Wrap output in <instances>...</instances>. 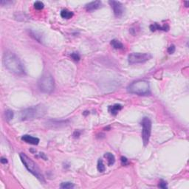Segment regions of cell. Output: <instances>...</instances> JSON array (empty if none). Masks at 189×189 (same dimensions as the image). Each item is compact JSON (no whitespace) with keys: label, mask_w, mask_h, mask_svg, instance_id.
I'll return each instance as SVG.
<instances>
[{"label":"cell","mask_w":189,"mask_h":189,"mask_svg":"<svg viewBox=\"0 0 189 189\" xmlns=\"http://www.w3.org/2000/svg\"><path fill=\"white\" fill-rule=\"evenodd\" d=\"M3 64L7 70L16 76H23L25 73L22 63L12 52H6L4 54Z\"/></svg>","instance_id":"1"},{"label":"cell","mask_w":189,"mask_h":189,"mask_svg":"<svg viewBox=\"0 0 189 189\" xmlns=\"http://www.w3.org/2000/svg\"><path fill=\"white\" fill-rule=\"evenodd\" d=\"M47 109L43 105H37L24 109L21 112V119L22 120H31L43 117Z\"/></svg>","instance_id":"2"},{"label":"cell","mask_w":189,"mask_h":189,"mask_svg":"<svg viewBox=\"0 0 189 189\" xmlns=\"http://www.w3.org/2000/svg\"><path fill=\"white\" fill-rule=\"evenodd\" d=\"M19 157H20V159L22 162V163L24 164L26 169H28V171L30 172L33 176H35L40 182H45L44 175L41 173V170H40L38 165L36 164V163L33 161L30 157H28L24 153H21L19 155Z\"/></svg>","instance_id":"3"},{"label":"cell","mask_w":189,"mask_h":189,"mask_svg":"<svg viewBox=\"0 0 189 189\" xmlns=\"http://www.w3.org/2000/svg\"><path fill=\"white\" fill-rule=\"evenodd\" d=\"M127 90L131 94L146 95L150 93L149 83L145 80H138L129 85Z\"/></svg>","instance_id":"4"},{"label":"cell","mask_w":189,"mask_h":189,"mask_svg":"<svg viewBox=\"0 0 189 189\" xmlns=\"http://www.w3.org/2000/svg\"><path fill=\"white\" fill-rule=\"evenodd\" d=\"M38 86L40 91L46 94H50L55 88V81L51 74L46 72L40 78L38 81Z\"/></svg>","instance_id":"5"},{"label":"cell","mask_w":189,"mask_h":189,"mask_svg":"<svg viewBox=\"0 0 189 189\" xmlns=\"http://www.w3.org/2000/svg\"><path fill=\"white\" fill-rule=\"evenodd\" d=\"M143 130H142V138H143V145L147 146L149 142L150 136L151 133V121L148 117H143L140 123Z\"/></svg>","instance_id":"6"},{"label":"cell","mask_w":189,"mask_h":189,"mask_svg":"<svg viewBox=\"0 0 189 189\" xmlns=\"http://www.w3.org/2000/svg\"><path fill=\"white\" fill-rule=\"evenodd\" d=\"M152 58V55L149 53H133L128 56V61L130 64H143L148 61Z\"/></svg>","instance_id":"7"},{"label":"cell","mask_w":189,"mask_h":189,"mask_svg":"<svg viewBox=\"0 0 189 189\" xmlns=\"http://www.w3.org/2000/svg\"><path fill=\"white\" fill-rule=\"evenodd\" d=\"M109 3L111 5L115 16L117 18L121 17L124 12V8L122 4L117 1H109Z\"/></svg>","instance_id":"8"},{"label":"cell","mask_w":189,"mask_h":189,"mask_svg":"<svg viewBox=\"0 0 189 189\" xmlns=\"http://www.w3.org/2000/svg\"><path fill=\"white\" fill-rule=\"evenodd\" d=\"M102 6V2L101 1H95V2H91L90 3H88L86 5L85 8H86V11L88 12H91L93 10H98Z\"/></svg>","instance_id":"9"},{"label":"cell","mask_w":189,"mask_h":189,"mask_svg":"<svg viewBox=\"0 0 189 189\" xmlns=\"http://www.w3.org/2000/svg\"><path fill=\"white\" fill-rule=\"evenodd\" d=\"M22 140L27 143L32 145H38L39 143V139L37 138H35L31 135H28V134H25L22 137Z\"/></svg>","instance_id":"10"},{"label":"cell","mask_w":189,"mask_h":189,"mask_svg":"<svg viewBox=\"0 0 189 189\" xmlns=\"http://www.w3.org/2000/svg\"><path fill=\"white\" fill-rule=\"evenodd\" d=\"M150 30L152 32L156 30H163V31H168L169 30V27L168 24H164L163 26H160V24L157 23H155L150 25Z\"/></svg>","instance_id":"11"},{"label":"cell","mask_w":189,"mask_h":189,"mask_svg":"<svg viewBox=\"0 0 189 189\" xmlns=\"http://www.w3.org/2000/svg\"><path fill=\"white\" fill-rule=\"evenodd\" d=\"M123 109V106L120 104H115L113 106H110L109 107V112L112 114V115L115 116L117 115L118 112L120 110H121Z\"/></svg>","instance_id":"12"},{"label":"cell","mask_w":189,"mask_h":189,"mask_svg":"<svg viewBox=\"0 0 189 189\" xmlns=\"http://www.w3.org/2000/svg\"><path fill=\"white\" fill-rule=\"evenodd\" d=\"M104 157L107 160V163H108L109 166L114 165L115 163V157L113 154L110 153V152H107L104 155Z\"/></svg>","instance_id":"13"},{"label":"cell","mask_w":189,"mask_h":189,"mask_svg":"<svg viewBox=\"0 0 189 189\" xmlns=\"http://www.w3.org/2000/svg\"><path fill=\"white\" fill-rule=\"evenodd\" d=\"M112 47L115 50H123L124 48V46L120 41L117 39H113L110 42Z\"/></svg>","instance_id":"14"},{"label":"cell","mask_w":189,"mask_h":189,"mask_svg":"<svg viewBox=\"0 0 189 189\" xmlns=\"http://www.w3.org/2000/svg\"><path fill=\"white\" fill-rule=\"evenodd\" d=\"M61 16L64 19H69L73 16V13L70 10H68L67 9H64V10H62L61 12Z\"/></svg>","instance_id":"15"},{"label":"cell","mask_w":189,"mask_h":189,"mask_svg":"<svg viewBox=\"0 0 189 189\" xmlns=\"http://www.w3.org/2000/svg\"><path fill=\"white\" fill-rule=\"evenodd\" d=\"M97 169H98V171L100 172H103L106 170V167H105L103 161L101 159H99L98 160V164H97Z\"/></svg>","instance_id":"16"},{"label":"cell","mask_w":189,"mask_h":189,"mask_svg":"<svg viewBox=\"0 0 189 189\" xmlns=\"http://www.w3.org/2000/svg\"><path fill=\"white\" fill-rule=\"evenodd\" d=\"M61 188L63 189H70V188H73L75 187L74 184L72 183V182H62L61 184Z\"/></svg>","instance_id":"17"},{"label":"cell","mask_w":189,"mask_h":189,"mask_svg":"<svg viewBox=\"0 0 189 189\" xmlns=\"http://www.w3.org/2000/svg\"><path fill=\"white\" fill-rule=\"evenodd\" d=\"M5 118L7 121H10V120H12L13 117H14V112L11 111V110H7L6 111L5 113Z\"/></svg>","instance_id":"18"},{"label":"cell","mask_w":189,"mask_h":189,"mask_svg":"<svg viewBox=\"0 0 189 189\" xmlns=\"http://www.w3.org/2000/svg\"><path fill=\"white\" fill-rule=\"evenodd\" d=\"M33 5H34L35 9H36V10H41V9H43L44 7H45V5H44L43 2H40V1L36 2Z\"/></svg>","instance_id":"19"},{"label":"cell","mask_w":189,"mask_h":189,"mask_svg":"<svg viewBox=\"0 0 189 189\" xmlns=\"http://www.w3.org/2000/svg\"><path fill=\"white\" fill-rule=\"evenodd\" d=\"M158 187L160 188H163V189L168 188V186H167V182H165V181H164V180H161L160 181V182H159Z\"/></svg>","instance_id":"20"},{"label":"cell","mask_w":189,"mask_h":189,"mask_svg":"<svg viewBox=\"0 0 189 189\" xmlns=\"http://www.w3.org/2000/svg\"><path fill=\"white\" fill-rule=\"evenodd\" d=\"M71 58L74 61H78L80 60V59H81L79 54L78 53H72L71 54Z\"/></svg>","instance_id":"21"},{"label":"cell","mask_w":189,"mask_h":189,"mask_svg":"<svg viewBox=\"0 0 189 189\" xmlns=\"http://www.w3.org/2000/svg\"><path fill=\"white\" fill-rule=\"evenodd\" d=\"M175 46L174 45H171L170 47H169V48H168V53H169V54H173L175 52Z\"/></svg>","instance_id":"22"},{"label":"cell","mask_w":189,"mask_h":189,"mask_svg":"<svg viewBox=\"0 0 189 189\" xmlns=\"http://www.w3.org/2000/svg\"><path fill=\"white\" fill-rule=\"evenodd\" d=\"M120 160H121V163H122L123 165H126L129 164V162H128V159L125 157H121V158H120Z\"/></svg>","instance_id":"23"},{"label":"cell","mask_w":189,"mask_h":189,"mask_svg":"<svg viewBox=\"0 0 189 189\" xmlns=\"http://www.w3.org/2000/svg\"><path fill=\"white\" fill-rule=\"evenodd\" d=\"M80 134H81V133H80V132H78V131H76L74 132V134H73V137L74 138H78L80 136Z\"/></svg>","instance_id":"24"},{"label":"cell","mask_w":189,"mask_h":189,"mask_svg":"<svg viewBox=\"0 0 189 189\" xmlns=\"http://www.w3.org/2000/svg\"><path fill=\"white\" fill-rule=\"evenodd\" d=\"M1 163H2V164L7 163V160L6 158H5V157H2V158H1Z\"/></svg>","instance_id":"25"},{"label":"cell","mask_w":189,"mask_h":189,"mask_svg":"<svg viewBox=\"0 0 189 189\" xmlns=\"http://www.w3.org/2000/svg\"><path fill=\"white\" fill-rule=\"evenodd\" d=\"M184 3H185V5H186V7H188V4H189V2H185Z\"/></svg>","instance_id":"26"},{"label":"cell","mask_w":189,"mask_h":189,"mask_svg":"<svg viewBox=\"0 0 189 189\" xmlns=\"http://www.w3.org/2000/svg\"><path fill=\"white\" fill-rule=\"evenodd\" d=\"M87 114H89V112H87V111H86V112H84V115H87Z\"/></svg>","instance_id":"27"}]
</instances>
